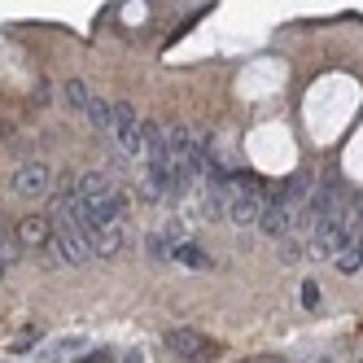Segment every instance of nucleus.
Returning a JSON list of instances; mask_svg holds the SVG:
<instances>
[{
	"instance_id": "nucleus-1",
	"label": "nucleus",
	"mask_w": 363,
	"mask_h": 363,
	"mask_svg": "<svg viewBox=\"0 0 363 363\" xmlns=\"http://www.w3.org/2000/svg\"><path fill=\"white\" fill-rule=\"evenodd\" d=\"M79 201L96 228H110V223H127V197L118 193L114 179H106L101 171H84L79 175ZM92 232H88V245H92Z\"/></svg>"
},
{
	"instance_id": "nucleus-2",
	"label": "nucleus",
	"mask_w": 363,
	"mask_h": 363,
	"mask_svg": "<svg viewBox=\"0 0 363 363\" xmlns=\"http://www.w3.org/2000/svg\"><path fill=\"white\" fill-rule=\"evenodd\" d=\"M167 350L179 363H206V359L219 354V342H215V337H206V333H197V328H171L167 333Z\"/></svg>"
},
{
	"instance_id": "nucleus-3",
	"label": "nucleus",
	"mask_w": 363,
	"mask_h": 363,
	"mask_svg": "<svg viewBox=\"0 0 363 363\" xmlns=\"http://www.w3.org/2000/svg\"><path fill=\"white\" fill-rule=\"evenodd\" d=\"M346 237H350V219H346V211H333V215L315 219V232H311V254H315V258L342 254Z\"/></svg>"
},
{
	"instance_id": "nucleus-4",
	"label": "nucleus",
	"mask_w": 363,
	"mask_h": 363,
	"mask_svg": "<svg viewBox=\"0 0 363 363\" xmlns=\"http://www.w3.org/2000/svg\"><path fill=\"white\" fill-rule=\"evenodd\" d=\"M114 140H118V149L127 153V158H145V123H140V114L127 106V101H118L114 106Z\"/></svg>"
},
{
	"instance_id": "nucleus-5",
	"label": "nucleus",
	"mask_w": 363,
	"mask_h": 363,
	"mask_svg": "<svg viewBox=\"0 0 363 363\" xmlns=\"http://www.w3.org/2000/svg\"><path fill=\"white\" fill-rule=\"evenodd\" d=\"M13 193L18 197H44V193H53V171H48L44 162H22L13 171Z\"/></svg>"
},
{
	"instance_id": "nucleus-6",
	"label": "nucleus",
	"mask_w": 363,
	"mask_h": 363,
	"mask_svg": "<svg viewBox=\"0 0 363 363\" xmlns=\"http://www.w3.org/2000/svg\"><path fill=\"white\" fill-rule=\"evenodd\" d=\"M13 241L22 245V250H48L53 245V223H48L44 215H22L18 223H13Z\"/></svg>"
},
{
	"instance_id": "nucleus-7",
	"label": "nucleus",
	"mask_w": 363,
	"mask_h": 363,
	"mask_svg": "<svg viewBox=\"0 0 363 363\" xmlns=\"http://www.w3.org/2000/svg\"><path fill=\"white\" fill-rule=\"evenodd\" d=\"M171 263L189 267V272H206V267H211V254L197 250L193 241H179V245H171Z\"/></svg>"
},
{
	"instance_id": "nucleus-8",
	"label": "nucleus",
	"mask_w": 363,
	"mask_h": 363,
	"mask_svg": "<svg viewBox=\"0 0 363 363\" xmlns=\"http://www.w3.org/2000/svg\"><path fill=\"white\" fill-rule=\"evenodd\" d=\"M258 223H263L267 237H289V206L267 201V206H263V215H258Z\"/></svg>"
},
{
	"instance_id": "nucleus-9",
	"label": "nucleus",
	"mask_w": 363,
	"mask_h": 363,
	"mask_svg": "<svg viewBox=\"0 0 363 363\" xmlns=\"http://www.w3.org/2000/svg\"><path fill=\"white\" fill-rule=\"evenodd\" d=\"M88 123L96 127V132H110V127H114V106H106V101H101V96H92L88 101Z\"/></svg>"
},
{
	"instance_id": "nucleus-10",
	"label": "nucleus",
	"mask_w": 363,
	"mask_h": 363,
	"mask_svg": "<svg viewBox=\"0 0 363 363\" xmlns=\"http://www.w3.org/2000/svg\"><path fill=\"white\" fill-rule=\"evenodd\" d=\"M359 267H363V245L346 241V245H342V254H337V272L350 276V272H359Z\"/></svg>"
},
{
	"instance_id": "nucleus-11",
	"label": "nucleus",
	"mask_w": 363,
	"mask_h": 363,
	"mask_svg": "<svg viewBox=\"0 0 363 363\" xmlns=\"http://www.w3.org/2000/svg\"><path fill=\"white\" fill-rule=\"evenodd\" d=\"M88 101H92V92H88L84 79H70V84H66V106H70V110H79V114H84V110H88Z\"/></svg>"
},
{
	"instance_id": "nucleus-12",
	"label": "nucleus",
	"mask_w": 363,
	"mask_h": 363,
	"mask_svg": "<svg viewBox=\"0 0 363 363\" xmlns=\"http://www.w3.org/2000/svg\"><path fill=\"white\" fill-rule=\"evenodd\" d=\"M35 342H40V328L31 324L27 333H18V337H13V342H9V346H13V350H27V346H35Z\"/></svg>"
},
{
	"instance_id": "nucleus-13",
	"label": "nucleus",
	"mask_w": 363,
	"mask_h": 363,
	"mask_svg": "<svg viewBox=\"0 0 363 363\" xmlns=\"http://www.w3.org/2000/svg\"><path fill=\"white\" fill-rule=\"evenodd\" d=\"M302 306H320V284H315V280L302 284Z\"/></svg>"
},
{
	"instance_id": "nucleus-14",
	"label": "nucleus",
	"mask_w": 363,
	"mask_h": 363,
	"mask_svg": "<svg viewBox=\"0 0 363 363\" xmlns=\"http://www.w3.org/2000/svg\"><path fill=\"white\" fill-rule=\"evenodd\" d=\"M79 363H114V350H88Z\"/></svg>"
},
{
	"instance_id": "nucleus-15",
	"label": "nucleus",
	"mask_w": 363,
	"mask_h": 363,
	"mask_svg": "<svg viewBox=\"0 0 363 363\" xmlns=\"http://www.w3.org/2000/svg\"><path fill=\"white\" fill-rule=\"evenodd\" d=\"M9 263H13V250H0V276L9 272Z\"/></svg>"
},
{
	"instance_id": "nucleus-16",
	"label": "nucleus",
	"mask_w": 363,
	"mask_h": 363,
	"mask_svg": "<svg viewBox=\"0 0 363 363\" xmlns=\"http://www.w3.org/2000/svg\"><path fill=\"white\" fill-rule=\"evenodd\" d=\"M118 363H145V354L140 350H127V354H118Z\"/></svg>"
},
{
	"instance_id": "nucleus-17",
	"label": "nucleus",
	"mask_w": 363,
	"mask_h": 363,
	"mask_svg": "<svg viewBox=\"0 0 363 363\" xmlns=\"http://www.w3.org/2000/svg\"><path fill=\"white\" fill-rule=\"evenodd\" d=\"M250 363H280L276 354H258V359H250Z\"/></svg>"
},
{
	"instance_id": "nucleus-18",
	"label": "nucleus",
	"mask_w": 363,
	"mask_h": 363,
	"mask_svg": "<svg viewBox=\"0 0 363 363\" xmlns=\"http://www.w3.org/2000/svg\"><path fill=\"white\" fill-rule=\"evenodd\" d=\"M44 363H62V359H44Z\"/></svg>"
}]
</instances>
